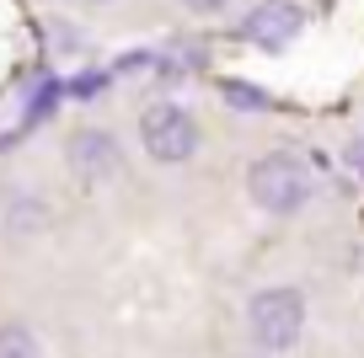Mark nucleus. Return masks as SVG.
Listing matches in <instances>:
<instances>
[{
    "instance_id": "4",
    "label": "nucleus",
    "mask_w": 364,
    "mask_h": 358,
    "mask_svg": "<svg viewBox=\"0 0 364 358\" xmlns=\"http://www.w3.org/2000/svg\"><path fill=\"white\" fill-rule=\"evenodd\" d=\"M65 161H70V171H75L80 182H107L124 166V150H118V139L107 134V129H75L70 145H65Z\"/></svg>"
},
{
    "instance_id": "2",
    "label": "nucleus",
    "mask_w": 364,
    "mask_h": 358,
    "mask_svg": "<svg viewBox=\"0 0 364 358\" xmlns=\"http://www.w3.org/2000/svg\"><path fill=\"white\" fill-rule=\"evenodd\" d=\"M247 332L257 353H289L306 332V294L289 289V283H273L257 289L247 300Z\"/></svg>"
},
{
    "instance_id": "5",
    "label": "nucleus",
    "mask_w": 364,
    "mask_h": 358,
    "mask_svg": "<svg viewBox=\"0 0 364 358\" xmlns=\"http://www.w3.org/2000/svg\"><path fill=\"white\" fill-rule=\"evenodd\" d=\"M300 33V6L295 0H262L257 11L241 22V38H252L257 48H268V54H279L284 43H295Z\"/></svg>"
},
{
    "instance_id": "8",
    "label": "nucleus",
    "mask_w": 364,
    "mask_h": 358,
    "mask_svg": "<svg viewBox=\"0 0 364 358\" xmlns=\"http://www.w3.org/2000/svg\"><path fill=\"white\" fill-rule=\"evenodd\" d=\"M182 6H188V11H198V16H215V11H225L230 0H182Z\"/></svg>"
},
{
    "instance_id": "1",
    "label": "nucleus",
    "mask_w": 364,
    "mask_h": 358,
    "mask_svg": "<svg viewBox=\"0 0 364 358\" xmlns=\"http://www.w3.org/2000/svg\"><path fill=\"white\" fill-rule=\"evenodd\" d=\"M247 198L262 214H300L311 203V166L289 150H268L247 166Z\"/></svg>"
},
{
    "instance_id": "3",
    "label": "nucleus",
    "mask_w": 364,
    "mask_h": 358,
    "mask_svg": "<svg viewBox=\"0 0 364 358\" xmlns=\"http://www.w3.org/2000/svg\"><path fill=\"white\" fill-rule=\"evenodd\" d=\"M139 139H145V156L161 166H182L198 156V124L182 102H150L139 112Z\"/></svg>"
},
{
    "instance_id": "6",
    "label": "nucleus",
    "mask_w": 364,
    "mask_h": 358,
    "mask_svg": "<svg viewBox=\"0 0 364 358\" xmlns=\"http://www.w3.org/2000/svg\"><path fill=\"white\" fill-rule=\"evenodd\" d=\"M0 358H43V342H38L33 326L0 321Z\"/></svg>"
},
{
    "instance_id": "7",
    "label": "nucleus",
    "mask_w": 364,
    "mask_h": 358,
    "mask_svg": "<svg viewBox=\"0 0 364 358\" xmlns=\"http://www.w3.org/2000/svg\"><path fill=\"white\" fill-rule=\"evenodd\" d=\"M230 102H236V107H268V102H262V91L257 86H241V80H230Z\"/></svg>"
}]
</instances>
